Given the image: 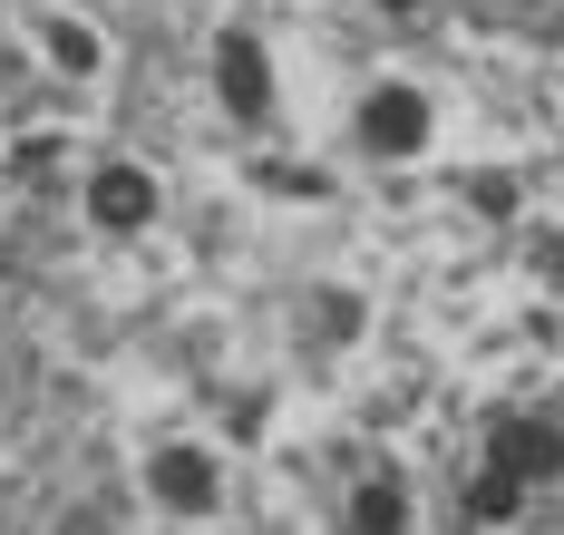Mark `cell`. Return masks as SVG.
Wrapping results in <instances>:
<instances>
[{
    "label": "cell",
    "mask_w": 564,
    "mask_h": 535,
    "mask_svg": "<svg viewBox=\"0 0 564 535\" xmlns=\"http://www.w3.org/2000/svg\"><path fill=\"white\" fill-rule=\"evenodd\" d=\"M487 468H507L516 487H545V477L564 468V428H555V418H497Z\"/></svg>",
    "instance_id": "obj_1"
},
{
    "label": "cell",
    "mask_w": 564,
    "mask_h": 535,
    "mask_svg": "<svg viewBox=\"0 0 564 535\" xmlns=\"http://www.w3.org/2000/svg\"><path fill=\"white\" fill-rule=\"evenodd\" d=\"M156 496L185 506V516L215 506V458H205V448H166V458H156Z\"/></svg>",
    "instance_id": "obj_2"
},
{
    "label": "cell",
    "mask_w": 564,
    "mask_h": 535,
    "mask_svg": "<svg viewBox=\"0 0 564 535\" xmlns=\"http://www.w3.org/2000/svg\"><path fill=\"white\" fill-rule=\"evenodd\" d=\"M88 205H98V225H147V176L108 166V176L88 185Z\"/></svg>",
    "instance_id": "obj_3"
},
{
    "label": "cell",
    "mask_w": 564,
    "mask_h": 535,
    "mask_svg": "<svg viewBox=\"0 0 564 535\" xmlns=\"http://www.w3.org/2000/svg\"><path fill=\"white\" fill-rule=\"evenodd\" d=\"M516 506H525V487H516L507 468H477V477H467V516H477V526H507Z\"/></svg>",
    "instance_id": "obj_4"
},
{
    "label": "cell",
    "mask_w": 564,
    "mask_h": 535,
    "mask_svg": "<svg viewBox=\"0 0 564 535\" xmlns=\"http://www.w3.org/2000/svg\"><path fill=\"white\" fill-rule=\"evenodd\" d=\"M225 98L243 118H263V50L253 40H225Z\"/></svg>",
    "instance_id": "obj_5"
},
{
    "label": "cell",
    "mask_w": 564,
    "mask_h": 535,
    "mask_svg": "<svg viewBox=\"0 0 564 535\" xmlns=\"http://www.w3.org/2000/svg\"><path fill=\"white\" fill-rule=\"evenodd\" d=\"M360 127H370V146H419V127H429V118H419V98H399V88H390V98H370V118H360Z\"/></svg>",
    "instance_id": "obj_6"
},
{
    "label": "cell",
    "mask_w": 564,
    "mask_h": 535,
    "mask_svg": "<svg viewBox=\"0 0 564 535\" xmlns=\"http://www.w3.org/2000/svg\"><path fill=\"white\" fill-rule=\"evenodd\" d=\"M399 516H409V496H399L390 477H370L360 506H350V535H399Z\"/></svg>",
    "instance_id": "obj_7"
}]
</instances>
